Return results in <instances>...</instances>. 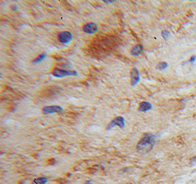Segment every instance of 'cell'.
Wrapping results in <instances>:
<instances>
[{"mask_svg":"<svg viewBox=\"0 0 196 184\" xmlns=\"http://www.w3.org/2000/svg\"><path fill=\"white\" fill-rule=\"evenodd\" d=\"M156 143V137L151 134H146L137 143L136 149L140 154H146L151 152Z\"/></svg>","mask_w":196,"mask_h":184,"instance_id":"6da1fadb","label":"cell"},{"mask_svg":"<svg viewBox=\"0 0 196 184\" xmlns=\"http://www.w3.org/2000/svg\"><path fill=\"white\" fill-rule=\"evenodd\" d=\"M52 74L55 77L58 78H63L66 76H74L77 75V72L75 71H68L65 69L55 68L52 72Z\"/></svg>","mask_w":196,"mask_h":184,"instance_id":"7a4b0ae2","label":"cell"},{"mask_svg":"<svg viewBox=\"0 0 196 184\" xmlns=\"http://www.w3.org/2000/svg\"><path fill=\"white\" fill-rule=\"evenodd\" d=\"M115 126H118L119 128H123L125 126V120L124 118L123 117H115L114 120H112L110 123L108 124L107 128H106V130H111L112 128H115Z\"/></svg>","mask_w":196,"mask_h":184,"instance_id":"3957f363","label":"cell"},{"mask_svg":"<svg viewBox=\"0 0 196 184\" xmlns=\"http://www.w3.org/2000/svg\"><path fill=\"white\" fill-rule=\"evenodd\" d=\"M73 39V35L68 31H64V32H61L58 35V40L61 43L63 44H67V43H70Z\"/></svg>","mask_w":196,"mask_h":184,"instance_id":"277c9868","label":"cell"},{"mask_svg":"<svg viewBox=\"0 0 196 184\" xmlns=\"http://www.w3.org/2000/svg\"><path fill=\"white\" fill-rule=\"evenodd\" d=\"M63 111V109L60 106H47L43 108V113L44 114H49L54 113H60Z\"/></svg>","mask_w":196,"mask_h":184,"instance_id":"5b68a950","label":"cell"},{"mask_svg":"<svg viewBox=\"0 0 196 184\" xmlns=\"http://www.w3.org/2000/svg\"><path fill=\"white\" fill-rule=\"evenodd\" d=\"M130 76H131V84L132 86H135L137 84V83L140 81V72L137 68H132L130 72Z\"/></svg>","mask_w":196,"mask_h":184,"instance_id":"8992f818","label":"cell"},{"mask_svg":"<svg viewBox=\"0 0 196 184\" xmlns=\"http://www.w3.org/2000/svg\"><path fill=\"white\" fill-rule=\"evenodd\" d=\"M98 25L95 23H88L83 27V31L87 34H94L98 31Z\"/></svg>","mask_w":196,"mask_h":184,"instance_id":"52a82bcc","label":"cell"},{"mask_svg":"<svg viewBox=\"0 0 196 184\" xmlns=\"http://www.w3.org/2000/svg\"><path fill=\"white\" fill-rule=\"evenodd\" d=\"M151 109H152V105H151V103L147 101H143L139 105L138 110L139 112H147V111L151 110Z\"/></svg>","mask_w":196,"mask_h":184,"instance_id":"ba28073f","label":"cell"},{"mask_svg":"<svg viewBox=\"0 0 196 184\" xmlns=\"http://www.w3.org/2000/svg\"><path fill=\"white\" fill-rule=\"evenodd\" d=\"M143 46L142 45H136L135 46H134L133 48L131 50V55H133V56H138L143 52Z\"/></svg>","mask_w":196,"mask_h":184,"instance_id":"9c48e42d","label":"cell"},{"mask_svg":"<svg viewBox=\"0 0 196 184\" xmlns=\"http://www.w3.org/2000/svg\"><path fill=\"white\" fill-rule=\"evenodd\" d=\"M48 179L47 177H38V178H35L33 180V183L32 184H46L47 183Z\"/></svg>","mask_w":196,"mask_h":184,"instance_id":"30bf717a","label":"cell"},{"mask_svg":"<svg viewBox=\"0 0 196 184\" xmlns=\"http://www.w3.org/2000/svg\"><path fill=\"white\" fill-rule=\"evenodd\" d=\"M46 57V53H44V54H41V55H38V57H37V58H35V60L32 61V63H34V64H36V63H41V61H43V60H44Z\"/></svg>","mask_w":196,"mask_h":184,"instance_id":"8fae6325","label":"cell"},{"mask_svg":"<svg viewBox=\"0 0 196 184\" xmlns=\"http://www.w3.org/2000/svg\"><path fill=\"white\" fill-rule=\"evenodd\" d=\"M168 63H166V62H161V63H159L158 65H157V69H159V70L160 71H162L166 69L167 68H168Z\"/></svg>","mask_w":196,"mask_h":184,"instance_id":"7c38bea8","label":"cell"},{"mask_svg":"<svg viewBox=\"0 0 196 184\" xmlns=\"http://www.w3.org/2000/svg\"><path fill=\"white\" fill-rule=\"evenodd\" d=\"M162 38H164L165 40H168V38H169V37L170 36V32L167 30L162 31Z\"/></svg>","mask_w":196,"mask_h":184,"instance_id":"4fadbf2b","label":"cell"},{"mask_svg":"<svg viewBox=\"0 0 196 184\" xmlns=\"http://www.w3.org/2000/svg\"><path fill=\"white\" fill-rule=\"evenodd\" d=\"M195 60H196V56H195V55H193V56H192L190 57L189 62V63H194V62L195 61Z\"/></svg>","mask_w":196,"mask_h":184,"instance_id":"5bb4252c","label":"cell"},{"mask_svg":"<svg viewBox=\"0 0 196 184\" xmlns=\"http://www.w3.org/2000/svg\"><path fill=\"white\" fill-rule=\"evenodd\" d=\"M84 184H93V183L91 180H87V181H86Z\"/></svg>","mask_w":196,"mask_h":184,"instance_id":"9a60e30c","label":"cell"},{"mask_svg":"<svg viewBox=\"0 0 196 184\" xmlns=\"http://www.w3.org/2000/svg\"><path fill=\"white\" fill-rule=\"evenodd\" d=\"M104 2H114L115 1H104Z\"/></svg>","mask_w":196,"mask_h":184,"instance_id":"2e32d148","label":"cell"}]
</instances>
